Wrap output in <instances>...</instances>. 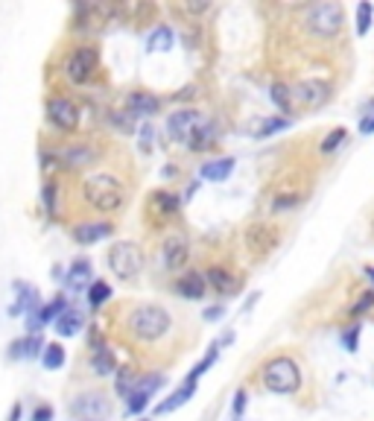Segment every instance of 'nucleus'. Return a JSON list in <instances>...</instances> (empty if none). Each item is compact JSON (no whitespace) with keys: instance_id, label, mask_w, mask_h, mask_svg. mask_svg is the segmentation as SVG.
I'll return each mask as SVG.
<instances>
[{"instance_id":"f257e3e1","label":"nucleus","mask_w":374,"mask_h":421,"mask_svg":"<svg viewBox=\"0 0 374 421\" xmlns=\"http://www.w3.org/2000/svg\"><path fill=\"white\" fill-rule=\"evenodd\" d=\"M126 328L135 339H141V343H158L161 336L170 334L173 328V319L164 307L158 305H141V307H135L126 319Z\"/></svg>"},{"instance_id":"f03ea898","label":"nucleus","mask_w":374,"mask_h":421,"mask_svg":"<svg viewBox=\"0 0 374 421\" xmlns=\"http://www.w3.org/2000/svg\"><path fill=\"white\" fill-rule=\"evenodd\" d=\"M82 190H85V199L96 208V211H117L123 205V199H126V193H123V185L117 182L114 176H108V173H96V176H91V178H85V185H82Z\"/></svg>"},{"instance_id":"7ed1b4c3","label":"nucleus","mask_w":374,"mask_h":421,"mask_svg":"<svg viewBox=\"0 0 374 421\" xmlns=\"http://www.w3.org/2000/svg\"><path fill=\"white\" fill-rule=\"evenodd\" d=\"M263 384L269 392H278V395H292L299 392L301 386V372L295 366V360L289 357H275L263 366Z\"/></svg>"},{"instance_id":"20e7f679","label":"nucleus","mask_w":374,"mask_h":421,"mask_svg":"<svg viewBox=\"0 0 374 421\" xmlns=\"http://www.w3.org/2000/svg\"><path fill=\"white\" fill-rule=\"evenodd\" d=\"M304 27L310 35L316 38H333L342 32V6L339 4H316L307 9V18H304Z\"/></svg>"},{"instance_id":"39448f33","label":"nucleus","mask_w":374,"mask_h":421,"mask_svg":"<svg viewBox=\"0 0 374 421\" xmlns=\"http://www.w3.org/2000/svg\"><path fill=\"white\" fill-rule=\"evenodd\" d=\"M108 269L123 278V281H132L141 275L144 269V252L137 243H132V240H120V243H114L108 249Z\"/></svg>"},{"instance_id":"423d86ee","label":"nucleus","mask_w":374,"mask_h":421,"mask_svg":"<svg viewBox=\"0 0 374 421\" xmlns=\"http://www.w3.org/2000/svg\"><path fill=\"white\" fill-rule=\"evenodd\" d=\"M96 65H100V53H96L94 47H80V50H73V53L68 56L65 73H68L70 83L82 85V83H88V79L94 76Z\"/></svg>"},{"instance_id":"0eeeda50","label":"nucleus","mask_w":374,"mask_h":421,"mask_svg":"<svg viewBox=\"0 0 374 421\" xmlns=\"http://www.w3.org/2000/svg\"><path fill=\"white\" fill-rule=\"evenodd\" d=\"M73 415H82L85 421H96V418H106L111 413V401L100 392H85V395H76L73 404H70Z\"/></svg>"},{"instance_id":"6e6552de","label":"nucleus","mask_w":374,"mask_h":421,"mask_svg":"<svg viewBox=\"0 0 374 421\" xmlns=\"http://www.w3.org/2000/svg\"><path fill=\"white\" fill-rule=\"evenodd\" d=\"M205 123V117L199 111H193V109H182V111H175L170 120H167V129L173 135V140H182V144H190V138L193 132L199 129Z\"/></svg>"},{"instance_id":"1a4fd4ad","label":"nucleus","mask_w":374,"mask_h":421,"mask_svg":"<svg viewBox=\"0 0 374 421\" xmlns=\"http://www.w3.org/2000/svg\"><path fill=\"white\" fill-rule=\"evenodd\" d=\"M47 117H50L53 126L68 129V132L80 126V109H76L68 97H53L47 103Z\"/></svg>"},{"instance_id":"9d476101","label":"nucleus","mask_w":374,"mask_h":421,"mask_svg":"<svg viewBox=\"0 0 374 421\" xmlns=\"http://www.w3.org/2000/svg\"><path fill=\"white\" fill-rule=\"evenodd\" d=\"M292 97H295V103L313 109V106H322L330 97V85L322 83V79H304V83H299L292 88Z\"/></svg>"},{"instance_id":"9b49d317","label":"nucleus","mask_w":374,"mask_h":421,"mask_svg":"<svg viewBox=\"0 0 374 421\" xmlns=\"http://www.w3.org/2000/svg\"><path fill=\"white\" fill-rule=\"evenodd\" d=\"M190 257V246L185 234H173L164 240V267L167 269H182Z\"/></svg>"},{"instance_id":"f8f14e48","label":"nucleus","mask_w":374,"mask_h":421,"mask_svg":"<svg viewBox=\"0 0 374 421\" xmlns=\"http://www.w3.org/2000/svg\"><path fill=\"white\" fill-rule=\"evenodd\" d=\"M275 243H278V237H275V231L266 226H251L246 231V246L251 249V255H266Z\"/></svg>"},{"instance_id":"ddd939ff","label":"nucleus","mask_w":374,"mask_h":421,"mask_svg":"<svg viewBox=\"0 0 374 421\" xmlns=\"http://www.w3.org/2000/svg\"><path fill=\"white\" fill-rule=\"evenodd\" d=\"M111 234V226L108 223H82L73 228V240L82 246H91V243H100L103 237Z\"/></svg>"},{"instance_id":"4468645a","label":"nucleus","mask_w":374,"mask_h":421,"mask_svg":"<svg viewBox=\"0 0 374 421\" xmlns=\"http://www.w3.org/2000/svg\"><path fill=\"white\" fill-rule=\"evenodd\" d=\"M44 343H42V336H27V339H15V343L9 346V357L12 360H21V357H35V354H44Z\"/></svg>"},{"instance_id":"2eb2a0df","label":"nucleus","mask_w":374,"mask_h":421,"mask_svg":"<svg viewBox=\"0 0 374 421\" xmlns=\"http://www.w3.org/2000/svg\"><path fill=\"white\" fill-rule=\"evenodd\" d=\"M126 106H129V111L137 114V117H149V114L158 111V99H155L152 94H147V91H135V94H129Z\"/></svg>"},{"instance_id":"dca6fc26","label":"nucleus","mask_w":374,"mask_h":421,"mask_svg":"<svg viewBox=\"0 0 374 421\" xmlns=\"http://www.w3.org/2000/svg\"><path fill=\"white\" fill-rule=\"evenodd\" d=\"M213 144H216V123H213V120H205V123L193 132V138H190L187 147H190L193 152H205V150H211Z\"/></svg>"},{"instance_id":"f3484780","label":"nucleus","mask_w":374,"mask_h":421,"mask_svg":"<svg viewBox=\"0 0 374 421\" xmlns=\"http://www.w3.org/2000/svg\"><path fill=\"white\" fill-rule=\"evenodd\" d=\"M205 287H208V281H205V275H199V272L185 275L182 281H175V290H179V295H185V298H202V295H205Z\"/></svg>"},{"instance_id":"a211bd4d","label":"nucleus","mask_w":374,"mask_h":421,"mask_svg":"<svg viewBox=\"0 0 374 421\" xmlns=\"http://www.w3.org/2000/svg\"><path fill=\"white\" fill-rule=\"evenodd\" d=\"M205 281L213 287V290H220V293H234L237 290V278H234L228 269H220V267H211L208 272H205Z\"/></svg>"},{"instance_id":"6ab92c4d","label":"nucleus","mask_w":374,"mask_h":421,"mask_svg":"<svg viewBox=\"0 0 374 421\" xmlns=\"http://www.w3.org/2000/svg\"><path fill=\"white\" fill-rule=\"evenodd\" d=\"M231 170H234V158H216V161H208L199 170V176L208 178V182H225L231 176Z\"/></svg>"},{"instance_id":"aec40b11","label":"nucleus","mask_w":374,"mask_h":421,"mask_svg":"<svg viewBox=\"0 0 374 421\" xmlns=\"http://www.w3.org/2000/svg\"><path fill=\"white\" fill-rule=\"evenodd\" d=\"M196 392V386L193 384H182L179 389H175L167 401H164V404H158V410H155V413H158V415H164V413H173V410H179V407H185L187 404V401H190V395Z\"/></svg>"},{"instance_id":"412c9836","label":"nucleus","mask_w":374,"mask_h":421,"mask_svg":"<svg viewBox=\"0 0 374 421\" xmlns=\"http://www.w3.org/2000/svg\"><path fill=\"white\" fill-rule=\"evenodd\" d=\"M53 328H56V334H62V336H76V331L82 328V316L76 313V310H65L53 322Z\"/></svg>"},{"instance_id":"4be33fe9","label":"nucleus","mask_w":374,"mask_h":421,"mask_svg":"<svg viewBox=\"0 0 374 421\" xmlns=\"http://www.w3.org/2000/svg\"><path fill=\"white\" fill-rule=\"evenodd\" d=\"M91 369H94V374H100V377L111 374V372L117 369L114 351H108V348H96V351H94V360H91Z\"/></svg>"},{"instance_id":"5701e85b","label":"nucleus","mask_w":374,"mask_h":421,"mask_svg":"<svg viewBox=\"0 0 374 421\" xmlns=\"http://www.w3.org/2000/svg\"><path fill=\"white\" fill-rule=\"evenodd\" d=\"M94 161H96V152L91 147H70L65 152V164L68 167H88Z\"/></svg>"},{"instance_id":"b1692460","label":"nucleus","mask_w":374,"mask_h":421,"mask_svg":"<svg viewBox=\"0 0 374 421\" xmlns=\"http://www.w3.org/2000/svg\"><path fill=\"white\" fill-rule=\"evenodd\" d=\"M88 281H91V264L88 260H76L68 272V284L73 290H82V284H88Z\"/></svg>"},{"instance_id":"393cba45","label":"nucleus","mask_w":374,"mask_h":421,"mask_svg":"<svg viewBox=\"0 0 374 421\" xmlns=\"http://www.w3.org/2000/svg\"><path fill=\"white\" fill-rule=\"evenodd\" d=\"M216 351H220V343H213L211 348H208V354H205V360H202V363H196L193 369H190V374H187V380H185V384H193L196 386V380H199L213 363H216Z\"/></svg>"},{"instance_id":"a878e982","label":"nucleus","mask_w":374,"mask_h":421,"mask_svg":"<svg viewBox=\"0 0 374 421\" xmlns=\"http://www.w3.org/2000/svg\"><path fill=\"white\" fill-rule=\"evenodd\" d=\"M149 50H158V53H164V50H170L173 47V30L170 27H158L152 35H149Z\"/></svg>"},{"instance_id":"bb28decb","label":"nucleus","mask_w":374,"mask_h":421,"mask_svg":"<svg viewBox=\"0 0 374 421\" xmlns=\"http://www.w3.org/2000/svg\"><path fill=\"white\" fill-rule=\"evenodd\" d=\"M108 295H111V287L106 284V281H94L91 290H88V305L91 307H103L108 302Z\"/></svg>"},{"instance_id":"cd10ccee","label":"nucleus","mask_w":374,"mask_h":421,"mask_svg":"<svg viewBox=\"0 0 374 421\" xmlns=\"http://www.w3.org/2000/svg\"><path fill=\"white\" fill-rule=\"evenodd\" d=\"M65 310H68V302H65L62 295H56L53 302H50V305H47L42 313H38V322H42V325H44V322H56V319L62 316Z\"/></svg>"},{"instance_id":"c85d7f7f","label":"nucleus","mask_w":374,"mask_h":421,"mask_svg":"<svg viewBox=\"0 0 374 421\" xmlns=\"http://www.w3.org/2000/svg\"><path fill=\"white\" fill-rule=\"evenodd\" d=\"M42 363H44V369H50V372H53V369H62V366H65V348L58 346V343H56V346H47L44 354H42Z\"/></svg>"},{"instance_id":"c756f323","label":"nucleus","mask_w":374,"mask_h":421,"mask_svg":"<svg viewBox=\"0 0 374 421\" xmlns=\"http://www.w3.org/2000/svg\"><path fill=\"white\" fill-rule=\"evenodd\" d=\"M269 97H272V103L278 106L281 111H289V106H292V97H289V88H287V85L275 83V85L269 88Z\"/></svg>"},{"instance_id":"7c9ffc66","label":"nucleus","mask_w":374,"mask_h":421,"mask_svg":"<svg viewBox=\"0 0 374 421\" xmlns=\"http://www.w3.org/2000/svg\"><path fill=\"white\" fill-rule=\"evenodd\" d=\"M164 384H167V377H164V374H147V377L137 380L135 392H147V395H152V392H158Z\"/></svg>"},{"instance_id":"2f4dec72","label":"nucleus","mask_w":374,"mask_h":421,"mask_svg":"<svg viewBox=\"0 0 374 421\" xmlns=\"http://www.w3.org/2000/svg\"><path fill=\"white\" fill-rule=\"evenodd\" d=\"M292 123V120L289 117H272V120H266V123L258 129V132H254V138H269V135H275V132H281V129H287Z\"/></svg>"},{"instance_id":"473e14b6","label":"nucleus","mask_w":374,"mask_h":421,"mask_svg":"<svg viewBox=\"0 0 374 421\" xmlns=\"http://www.w3.org/2000/svg\"><path fill=\"white\" fill-rule=\"evenodd\" d=\"M137 380H141V377H137L132 369H123V372H120V377H117V392L129 398V395L135 392V386H137Z\"/></svg>"},{"instance_id":"72a5a7b5","label":"nucleus","mask_w":374,"mask_h":421,"mask_svg":"<svg viewBox=\"0 0 374 421\" xmlns=\"http://www.w3.org/2000/svg\"><path fill=\"white\" fill-rule=\"evenodd\" d=\"M152 202L161 208V214H175V211H179V199H175L173 193H164V190L155 193V196H152Z\"/></svg>"},{"instance_id":"f704fd0d","label":"nucleus","mask_w":374,"mask_h":421,"mask_svg":"<svg viewBox=\"0 0 374 421\" xmlns=\"http://www.w3.org/2000/svg\"><path fill=\"white\" fill-rule=\"evenodd\" d=\"M149 398L152 395H147V392H132L129 398H126V415H137L147 404H149Z\"/></svg>"},{"instance_id":"c9c22d12","label":"nucleus","mask_w":374,"mask_h":421,"mask_svg":"<svg viewBox=\"0 0 374 421\" xmlns=\"http://www.w3.org/2000/svg\"><path fill=\"white\" fill-rule=\"evenodd\" d=\"M371 12H374L371 4H360V6H357V32H360V35H366V32L371 30Z\"/></svg>"},{"instance_id":"e433bc0d","label":"nucleus","mask_w":374,"mask_h":421,"mask_svg":"<svg viewBox=\"0 0 374 421\" xmlns=\"http://www.w3.org/2000/svg\"><path fill=\"white\" fill-rule=\"evenodd\" d=\"M342 140H345V129H333L328 138H325V144H322V152H333V150H337L339 144H342Z\"/></svg>"},{"instance_id":"4c0bfd02","label":"nucleus","mask_w":374,"mask_h":421,"mask_svg":"<svg viewBox=\"0 0 374 421\" xmlns=\"http://www.w3.org/2000/svg\"><path fill=\"white\" fill-rule=\"evenodd\" d=\"M363 328L360 325H351L345 334H342V346L348 348V351H357V334H360Z\"/></svg>"},{"instance_id":"58836bf2","label":"nucleus","mask_w":374,"mask_h":421,"mask_svg":"<svg viewBox=\"0 0 374 421\" xmlns=\"http://www.w3.org/2000/svg\"><path fill=\"white\" fill-rule=\"evenodd\" d=\"M371 307H374V293H363V295H360V302L354 305L351 313H366V310H371Z\"/></svg>"},{"instance_id":"ea45409f","label":"nucleus","mask_w":374,"mask_h":421,"mask_svg":"<svg viewBox=\"0 0 374 421\" xmlns=\"http://www.w3.org/2000/svg\"><path fill=\"white\" fill-rule=\"evenodd\" d=\"M152 140H155V129L147 123V126L141 129V150H144V152H149V150H152Z\"/></svg>"},{"instance_id":"a19ab883","label":"nucleus","mask_w":374,"mask_h":421,"mask_svg":"<svg viewBox=\"0 0 374 421\" xmlns=\"http://www.w3.org/2000/svg\"><path fill=\"white\" fill-rule=\"evenodd\" d=\"M56 190H58V188H56L53 182H50V185H44V205H47V211H50V214H56Z\"/></svg>"},{"instance_id":"79ce46f5","label":"nucleus","mask_w":374,"mask_h":421,"mask_svg":"<svg viewBox=\"0 0 374 421\" xmlns=\"http://www.w3.org/2000/svg\"><path fill=\"white\" fill-rule=\"evenodd\" d=\"M292 205H299V196H278V199L272 202L275 211H284V208H292Z\"/></svg>"},{"instance_id":"37998d69","label":"nucleus","mask_w":374,"mask_h":421,"mask_svg":"<svg viewBox=\"0 0 374 421\" xmlns=\"http://www.w3.org/2000/svg\"><path fill=\"white\" fill-rule=\"evenodd\" d=\"M246 401H249V395H246V392H237V395H234V418H240V415H243Z\"/></svg>"},{"instance_id":"c03bdc74","label":"nucleus","mask_w":374,"mask_h":421,"mask_svg":"<svg viewBox=\"0 0 374 421\" xmlns=\"http://www.w3.org/2000/svg\"><path fill=\"white\" fill-rule=\"evenodd\" d=\"M50 418H53V410H50V407H35L32 421H50Z\"/></svg>"},{"instance_id":"a18cd8bd","label":"nucleus","mask_w":374,"mask_h":421,"mask_svg":"<svg viewBox=\"0 0 374 421\" xmlns=\"http://www.w3.org/2000/svg\"><path fill=\"white\" fill-rule=\"evenodd\" d=\"M360 132H366V135H371V132H374V114H371L368 120H363V123H360Z\"/></svg>"},{"instance_id":"49530a36","label":"nucleus","mask_w":374,"mask_h":421,"mask_svg":"<svg viewBox=\"0 0 374 421\" xmlns=\"http://www.w3.org/2000/svg\"><path fill=\"white\" fill-rule=\"evenodd\" d=\"M223 313H225L223 307H213V310H208V313H205V319H216V316H223Z\"/></svg>"}]
</instances>
